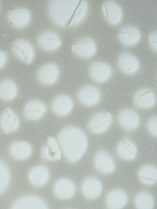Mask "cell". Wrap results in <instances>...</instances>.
<instances>
[{"label": "cell", "mask_w": 157, "mask_h": 209, "mask_svg": "<svg viewBox=\"0 0 157 209\" xmlns=\"http://www.w3.org/2000/svg\"><path fill=\"white\" fill-rule=\"evenodd\" d=\"M77 98L79 102L83 105L91 107L97 104L101 98L99 90L91 85H84L79 89Z\"/></svg>", "instance_id": "10"}, {"label": "cell", "mask_w": 157, "mask_h": 209, "mask_svg": "<svg viewBox=\"0 0 157 209\" xmlns=\"http://www.w3.org/2000/svg\"><path fill=\"white\" fill-rule=\"evenodd\" d=\"M155 94L151 89L144 88L138 90L133 98L134 105L137 108L147 110L152 108L156 103Z\"/></svg>", "instance_id": "9"}, {"label": "cell", "mask_w": 157, "mask_h": 209, "mask_svg": "<svg viewBox=\"0 0 157 209\" xmlns=\"http://www.w3.org/2000/svg\"><path fill=\"white\" fill-rule=\"evenodd\" d=\"M117 64L120 71L127 75L136 73L139 70L140 67L137 58L132 54L127 51L123 52L119 54Z\"/></svg>", "instance_id": "14"}, {"label": "cell", "mask_w": 157, "mask_h": 209, "mask_svg": "<svg viewBox=\"0 0 157 209\" xmlns=\"http://www.w3.org/2000/svg\"><path fill=\"white\" fill-rule=\"evenodd\" d=\"M81 188L84 197L88 200H93L100 195L102 191V186L98 179L90 177L83 181Z\"/></svg>", "instance_id": "21"}, {"label": "cell", "mask_w": 157, "mask_h": 209, "mask_svg": "<svg viewBox=\"0 0 157 209\" xmlns=\"http://www.w3.org/2000/svg\"><path fill=\"white\" fill-rule=\"evenodd\" d=\"M59 74L57 65L53 62H49L44 65L39 69L36 73V77L41 84L50 86L57 81Z\"/></svg>", "instance_id": "7"}, {"label": "cell", "mask_w": 157, "mask_h": 209, "mask_svg": "<svg viewBox=\"0 0 157 209\" xmlns=\"http://www.w3.org/2000/svg\"><path fill=\"white\" fill-rule=\"evenodd\" d=\"M73 107L72 99L64 94H60L55 97L52 101L51 107L53 113L59 117H64L69 114Z\"/></svg>", "instance_id": "17"}, {"label": "cell", "mask_w": 157, "mask_h": 209, "mask_svg": "<svg viewBox=\"0 0 157 209\" xmlns=\"http://www.w3.org/2000/svg\"><path fill=\"white\" fill-rule=\"evenodd\" d=\"M157 116H154L148 120L147 123V127L148 132L152 136L155 137H156L157 135Z\"/></svg>", "instance_id": "31"}, {"label": "cell", "mask_w": 157, "mask_h": 209, "mask_svg": "<svg viewBox=\"0 0 157 209\" xmlns=\"http://www.w3.org/2000/svg\"><path fill=\"white\" fill-rule=\"evenodd\" d=\"M19 118L10 108L7 107L0 116V128L4 133L10 134L16 132L19 128Z\"/></svg>", "instance_id": "13"}, {"label": "cell", "mask_w": 157, "mask_h": 209, "mask_svg": "<svg viewBox=\"0 0 157 209\" xmlns=\"http://www.w3.org/2000/svg\"><path fill=\"white\" fill-rule=\"evenodd\" d=\"M112 116L109 112L102 111L94 114L90 119L87 125L88 129L95 134H100L105 132L110 126Z\"/></svg>", "instance_id": "4"}, {"label": "cell", "mask_w": 157, "mask_h": 209, "mask_svg": "<svg viewBox=\"0 0 157 209\" xmlns=\"http://www.w3.org/2000/svg\"><path fill=\"white\" fill-rule=\"evenodd\" d=\"M8 59L7 53L4 51L0 50V69L6 65Z\"/></svg>", "instance_id": "33"}, {"label": "cell", "mask_w": 157, "mask_h": 209, "mask_svg": "<svg viewBox=\"0 0 157 209\" xmlns=\"http://www.w3.org/2000/svg\"><path fill=\"white\" fill-rule=\"evenodd\" d=\"M75 191L74 183L67 178L59 179L56 182L53 187L55 195L61 199H67L71 198L74 194Z\"/></svg>", "instance_id": "24"}, {"label": "cell", "mask_w": 157, "mask_h": 209, "mask_svg": "<svg viewBox=\"0 0 157 209\" xmlns=\"http://www.w3.org/2000/svg\"><path fill=\"white\" fill-rule=\"evenodd\" d=\"M137 175L140 181L147 185H151L157 181V169L156 166L147 164L141 166L138 170Z\"/></svg>", "instance_id": "27"}, {"label": "cell", "mask_w": 157, "mask_h": 209, "mask_svg": "<svg viewBox=\"0 0 157 209\" xmlns=\"http://www.w3.org/2000/svg\"><path fill=\"white\" fill-rule=\"evenodd\" d=\"M128 201L126 193L121 189H116L110 191L105 199L106 207L110 209H120L125 207Z\"/></svg>", "instance_id": "23"}, {"label": "cell", "mask_w": 157, "mask_h": 209, "mask_svg": "<svg viewBox=\"0 0 157 209\" xmlns=\"http://www.w3.org/2000/svg\"><path fill=\"white\" fill-rule=\"evenodd\" d=\"M141 35L137 28L132 25H127L122 28L117 35L119 41L128 47L134 46L140 41Z\"/></svg>", "instance_id": "18"}, {"label": "cell", "mask_w": 157, "mask_h": 209, "mask_svg": "<svg viewBox=\"0 0 157 209\" xmlns=\"http://www.w3.org/2000/svg\"><path fill=\"white\" fill-rule=\"evenodd\" d=\"M47 111L45 104L40 101L33 99L27 102L24 107L23 114L25 118L30 121L40 119Z\"/></svg>", "instance_id": "19"}, {"label": "cell", "mask_w": 157, "mask_h": 209, "mask_svg": "<svg viewBox=\"0 0 157 209\" xmlns=\"http://www.w3.org/2000/svg\"><path fill=\"white\" fill-rule=\"evenodd\" d=\"M75 1H51L48 5V11L50 18L53 23L60 27L66 26L78 4Z\"/></svg>", "instance_id": "2"}, {"label": "cell", "mask_w": 157, "mask_h": 209, "mask_svg": "<svg viewBox=\"0 0 157 209\" xmlns=\"http://www.w3.org/2000/svg\"><path fill=\"white\" fill-rule=\"evenodd\" d=\"M18 92L17 85L15 82L10 79H6L0 83V99L5 102L13 100Z\"/></svg>", "instance_id": "28"}, {"label": "cell", "mask_w": 157, "mask_h": 209, "mask_svg": "<svg viewBox=\"0 0 157 209\" xmlns=\"http://www.w3.org/2000/svg\"><path fill=\"white\" fill-rule=\"evenodd\" d=\"M57 138L63 156L70 162L78 161L86 151L87 137L84 132L78 128L66 127L59 132Z\"/></svg>", "instance_id": "1"}, {"label": "cell", "mask_w": 157, "mask_h": 209, "mask_svg": "<svg viewBox=\"0 0 157 209\" xmlns=\"http://www.w3.org/2000/svg\"><path fill=\"white\" fill-rule=\"evenodd\" d=\"M9 151L13 158L18 160H23L30 156L32 152V148L26 141H18L11 144Z\"/></svg>", "instance_id": "25"}, {"label": "cell", "mask_w": 157, "mask_h": 209, "mask_svg": "<svg viewBox=\"0 0 157 209\" xmlns=\"http://www.w3.org/2000/svg\"><path fill=\"white\" fill-rule=\"evenodd\" d=\"M29 181L34 186H42L47 182L49 177L48 169L42 165H38L33 168L29 174Z\"/></svg>", "instance_id": "26"}, {"label": "cell", "mask_w": 157, "mask_h": 209, "mask_svg": "<svg viewBox=\"0 0 157 209\" xmlns=\"http://www.w3.org/2000/svg\"><path fill=\"white\" fill-rule=\"evenodd\" d=\"M101 9L104 17L109 24L116 25L121 21L122 10L117 2L112 0L106 1L102 4Z\"/></svg>", "instance_id": "6"}, {"label": "cell", "mask_w": 157, "mask_h": 209, "mask_svg": "<svg viewBox=\"0 0 157 209\" xmlns=\"http://www.w3.org/2000/svg\"><path fill=\"white\" fill-rule=\"evenodd\" d=\"M71 49L77 56L82 59H87L95 55L97 47L93 39L86 37L80 38L75 42L71 46Z\"/></svg>", "instance_id": "5"}, {"label": "cell", "mask_w": 157, "mask_h": 209, "mask_svg": "<svg viewBox=\"0 0 157 209\" xmlns=\"http://www.w3.org/2000/svg\"><path fill=\"white\" fill-rule=\"evenodd\" d=\"M134 202L135 207L138 209H152L155 205L153 196L145 191H140L137 193L135 196Z\"/></svg>", "instance_id": "30"}, {"label": "cell", "mask_w": 157, "mask_h": 209, "mask_svg": "<svg viewBox=\"0 0 157 209\" xmlns=\"http://www.w3.org/2000/svg\"><path fill=\"white\" fill-rule=\"evenodd\" d=\"M11 49L14 55L19 60L26 64H29L33 61L35 56L33 46L29 41L19 39L12 43Z\"/></svg>", "instance_id": "3"}, {"label": "cell", "mask_w": 157, "mask_h": 209, "mask_svg": "<svg viewBox=\"0 0 157 209\" xmlns=\"http://www.w3.org/2000/svg\"><path fill=\"white\" fill-rule=\"evenodd\" d=\"M88 72L91 79L96 83H103L111 77L112 70L107 63L102 61H96L90 65Z\"/></svg>", "instance_id": "8"}, {"label": "cell", "mask_w": 157, "mask_h": 209, "mask_svg": "<svg viewBox=\"0 0 157 209\" xmlns=\"http://www.w3.org/2000/svg\"><path fill=\"white\" fill-rule=\"evenodd\" d=\"M62 151L58 142L52 137L48 138L46 143L42 147L41 154L44 159L55 161L60 159Z\"/></svg>", "instance_id": "22"}, {"label": "cell", "mask_w": 157, "mask_h": 209, "mask_svg": "<svg viewBox=\"0 0 157 209\" xmlns=\"http://www.w3.org/2000/svg\"><path fill=\"white\" fill-rule=\"evenodd\" d=\"M37 41L38 46L41 49L49 52L56 50L61 44V41L58 35L48 31H44L39 34Z\"/></svg>", "instance_id": "15"}, {"label": "cell", "mask_w": 157, "mask_h": 209, "mask_svg": "<svg viewBox=\"0 0 157 209\" xmlns=\"http://www.w3.org/2000/svg\"><path fill=\"white\" fill-rule=\"evenodd\" d=\"M117 120L120 126L124 130L131 131L136 129L140 123L139 116L134 110L129 108L121 109L118 113Z\"/></svg>", "instance_id": "11"}, {"label": "cell", "mask_w": 157, "mask_h": 209, "mask_svg": "<svg viewBox=\"0 0 157 209\" xmlns=\"http://www.w3.org/2000/svg\"><path fill=\"white\" fill-rule=\"evenodd\" d=\"M88 10L87 2L84 0L80 1L66 26L70 28L79 24L84 19Z\"/></svg>", "instance_id": "29"}, {"label": "cell", "mask_w": 157, "mask_h": 209, "mask_svg": "<svg viewBox=\"0 0 157 209\" xmlns=\"http://www.w3.org/2000/svg\"><path fill=\"white\" fill-rule=\"evenodd\" d=\"M94 161L95 168L101 174H109L115 170L114 160L111 155L104 150H100L96 152Z\"/></svg>", "instance_id": "12"}, {"label": "cell", "mask_w": 157, "mask_h": 209, "mask_svg": "<svg viewBox=\"0 0 157 209\" xmlns=\"http://www.w3.org/2000/svg\"><path fill=\"white\" fill-rule=\"evenodd\" d=\"M31 18L29 10L26 8H19L9 11L7 19L9 24L13 28L21 29L26 27Z\"/></svg>", "instance_id": "16"}, {"label": "cell", "mask_w": 157, "mask_h": 209, "mask_svg": "<svg viewBox=\"0 0 157 209\" xmlns=\"http://www.w3.org/2000/svg\"><path fill=\"white\" fill-rule=\"evenodd\" d=\"M157 32L154 31L151 32L148 36V42L149 46L154 51L157 52Z\"/></svg>", "instance_id": "32"}, {"label": "cell", "mask_w": 157, "mask_h": 209, "mask_svg": "<svg viewBox=\"0 0 157 209\" xmlns=\"http://www.w3.org/2000/svg\"><path fill=\"white\" fill-rule=\"evenodd\" d=\"M116 151L118 157L124 161L132 160L137 156V147L134 142L128 139L120 141L116 146Z\"/></svg>", "instance_id": "20"}]
</instances>
